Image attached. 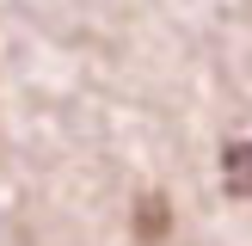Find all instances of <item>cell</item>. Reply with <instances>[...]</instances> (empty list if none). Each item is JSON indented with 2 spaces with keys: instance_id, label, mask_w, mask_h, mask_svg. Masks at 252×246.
Returning <instances> with one entry per match:
<instances>
[{
  "instance_id": "cell-1",
  "label": "cell",
  "mask_w": 252,
  "mask_h": 246,
  "mask_svg": "<svg viewBox=\"0 0 252 246\" xmlns=\"http://www.w3.org/2000/svg\"><path fill=\"white\" fill-rule=\"evenodd\" d=\"M221 179H228L234 197H252V142H246V135L221 142Z\"/></svg>"
}]
</instances>
